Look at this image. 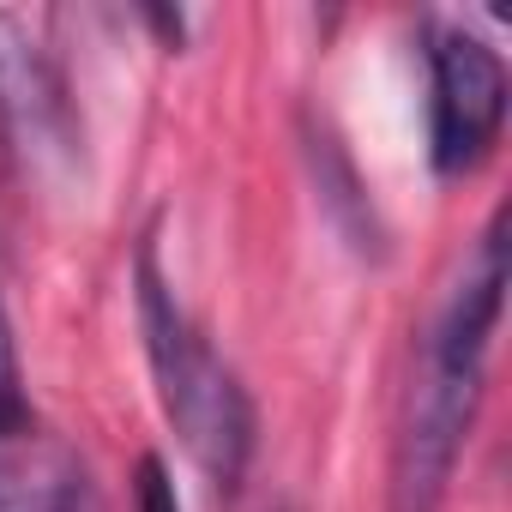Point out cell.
<instances>
[{
    "instance_id": "1",
    "label": "cell",
    "mask_w": 512,
    "mask_h": 512,
    "mask_svg": "<svg viewBox=\"0 0 512 512\" xmlns=\"http://www.w3.org/2000/svg\"><path fill=\"white\" fill-rule=\"evenodd\" d=\"M512 278V241H506V205L482 223L458 272L446 278L410 362V386L398 404L392 434V476H386V512H440L446 488L458 476L464 440L476 428L482 392H488V350L500 332Z\"/></svg>"
},
{
    "instance_id": "2",
    "label": "cell",
    "mask_w": 512,
    "mask_h": 512,
    "mask_svg": "<svg viewBox=\"0 0 512 512\" xmlns=\"http://www.w3.org/2000/svg\"><path fill=\"white\" fill-rule=\"evenodd\" d=\"M133 308H139V338H145V362H151L157 404H163L169 428L181 434L199 476L217 494H235L253 464V446H260V416H253L241 374L223 362V350L205 338V326L175 296V284L157 260V235L139 241Z\"/></svg>"
},
{
    "instance_id": "3",
    "label": "cell",
    "mask_w": 512,
    "mask_h": 512,
    "mask_svg": "<svg viewBox=\"0 0 512 512\" xmlns=\"http://www.w3.org/2000/svg\"><path fill=\"white\" fill-rule=\"evenodd\" d=\"M0 512H109L85 452L31 404L7 308H0Z\"/></svg>"
},
{
    "instance_id": "4",
    "label": "cell",
    "mask_w": 512,
    "mask_h": 512,
    "mask_svg": "<svg viewBox=\"0 0 512 512\" xmlns=\"http://www.w3.org/2000/svg\"><path fill=\"white\" fill-rule=\"evenodd\" d=\"M428 163L440 175H470L494 157L506 127V61L464 25H428Z\"/></svg>"
},
{
    "instance_id": "5",
    "label": "cell",
    "mask_w": 512,
    "mask_h": 512,
    "mask_svg": "<svg viewBox=\"0 0 512 512\" xmlns=\"http://www.w3.org/2000/svg\"><path fill=\"white\" fill-rule=\"evenodd\" d=\"M0 139L43 181H67L85 169V121L73 85L55 49L19 13H0Z\"/></svg>"
},
{
    "instance_id": "6",
    "label": "cell",
    "mask_w": 512,
    "mask_h": 512,
    "mask_svg": "<svg viewBox=\"0 0 512 512\" xmlns=\"http://www.w3.org/2000/svg\"><path fill=\"white\" fill-rule=\"evenodd\" d=\"M302 151H308V169H314L320 205L332 211L338 235L362 253V260H386V229H380V217H374V199H368V187H362V175H356L344 139H338L326 121L308 115V127H302Z\"/></svg>"
},
{
    "instance_id": "7",
    "label": "cell",
    "mask_w": 512,
    "mask_h": 512,
    "mask_svg": "<svg viewBox=\"0 0 512 512\" xmlns=\"http://www.w3.org/2000/svg\"><path fill=\"white\" fill-rule=\"evenodd\" d=\"M133 512H181L175 482H169V464L157 452H145L139 470H133Z\"/></svg>"
}]
</instances>
